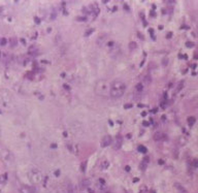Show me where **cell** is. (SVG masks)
<instances>
[{"mask_svg": "<svg viewBox=\"0 0 198 193\" xmlns=\"http://www.w3.org/2000/svg\"><path fill=\"white\" fill-rule=\"evenodd\" d=\"M192 167H194V168H196V167H198V159H193V161H192Z\"/></svg>", "mask_w": 198, "mask_h": 193, "instance_id": "9a60e30c", "label": "cell"}, {"mask_svg": "<svg viewBox=\"0 0 198 193\" xmlns=\"http://www.w3.org/2000/svg\"><path fill=\"white\" fill-rule=\"evenodd\" d=\"M187 47H193V42H187Z\"/></svg>", "mask_w": 198, "mask_h": 193, "instance_id": "cb8c5ba5", "label": "cell"}, {"mask_svg": "<svg viewBox=\"0 0 198 193\" xmlns=\"http://www.w3.org/2000/svg\"><path fill=\"white\" fill-rule=\"evenodd\" d=\"M126 91L125 83L121 81H115L110 84V96L112 98H119Z\"/></svg>", "mask_w": 198, "mask_h": 193, "instance_id": "7a4b0ae2", "label": "cell"}, {"mask_svg": "<svg viewBox=\"0 0 198 193\" xmlns=\"http://www.w3.org/2000/svg\"><path fill=\"white\" fill-rule=\"evenodd\" d=\"M124 107H125V109H129V107H132V103H131V104H125Z\"/></svg>", "mask_w": 198, "mask_h": 193, "instance_id": "7402d4cb", "label": "cell"}, {"mask_svg": "<svg viewBox=\"0 0 198 193\" xmlns=\"http://www.w3.org/2000/svg\"><path fill=\"white\" fill-rule=\"evenodd\" d=\"M1 155H2V158L5 161H12L14 159V156L12 155V153L8 150H2Z\"/></svg>", "mask_w": 198, "mask_h": 193, "instance_id": "52a82bcc", "label": "cell"}, {"mask_svg": "<svg viewBox=\"0 0 198 193\" xmlns=\"http://www.w3.org/2000/svg\"><path fill=\"white\" fill-rule=\"evenodd\" d=\"M181 88H183V82L179 84V87H177V89H176V92H179L180 90H181Z\"/></svg>", "mask_w": 198, "mask_h": 193, "instance_id": "44dd1931", "label": "cell"}, {"mask_svg": "<svg viewBox=\"0 0 198 193\" xmlns=\"http://www.w3.org/2000/svg\"><path fill=\"white\" fill-rule=\"evenodd\" d=\"M17 45H18V40H17V38H16V37H12V38H11V46H12V48L16 47Z\"/></svg>", "mask_w": 198, "mask_h": 193, "instance_id": "4fadbf2b", "label": "cell"}, {"mask_svg": "<svg viewBox=\"0 0 198 193\" xmlns=\"http://www.w3.org/2000/svg\"><path fill=\"white\" fill-rule=\"evenodd\" d=\"M20 192L21 193H36V189L29 185H22L20 187Z\"/></svg>", "mask_w": 198, "mask_h": 193, "instance_id": "5b68a950", "label": "cell"}, {"mask_svg": "<svg viewBox=\"0 0 198 193\" xmlns=\"http://www.w3.org/2000/svg\"><path fill=\"white\" fill-rule=\"evenodd\" d=\"M21 42H22L23 43H26V40H25V39H23V38H22V39H21Z\"/></svg>", "mask_w": 198, "mask_h": 193, "instance_id": "4316f807", "label": "cell"}, {"mask_svg": "<svg viewBox=\"0 0 198 193\" xmlns=\"http://www.w3.org/2000/svg\"><path fill=\"white\" fill-rule=\"evenodd\" d=\"M27 177H28V180L30 181V183L33 185H36V184H40L42 183L43 181V174L42 172L40 171H38L37 168H32L28 171L27 174Z\"/></svg>", "mask_w": 198, "mask_h": 193, "instance_id": "3957f363", "label": "cell"}, {"mask_svg": "<svg viewBox=\"0 0 198 193\" xmlns=\"http://www.w3.org/2000/svg\"><path fill=\"white\" fill-rule=\"evenodd\" d=\"M138 150L141 151L143 153H146V147H143V146H139V147H138Z\"/></svg>", "mask_w": 198, "mask_h": 193, "instance_id": "e0dca14e", "label": "cell"}, {"mask_svg": "<svg viewBox=\"0 0 198 193\" xmlns=\"http://www.w3.org/2000/svg\"><path fill=\"white\" fill-rule=\"evenodd\" d=\"M122 144H123V137L121 135H117L115 138L114 144H112V148L115 150H119L121 147H122Z\"/></svg>", "mask_w": 198, "mask_h": 193, "instance_id": "8992f818", "label": "cell"}, {"mask_svg": "<svg viewBox=\"0 0 198 193\" xmlns=\"http://www.w3.org/2000/svg\"><path fill=\"white\" fill-rule=\"evenodd\" d=\"M6 180H7V174H2V176H0V183L4 184V183L6 182Z\"/></svg>", "mask_w": 198, "mask_h": 193, "instance_id": "5bb4252c", "label": "cell"}, {"mask_svg": "<svg viewBox=\"0 0 198 193\" xmlns=\"http://www.w3.org/2000/svg\"><path fill=\"white\" fill-rule=\"evenodd\" d=\"M112 144V138L110 135H104L101 141V147H107Z\"/></svg>", "mask_w": 198, "mask_h": 193, "instance_id": "ba28073f", "label": "cell"}, {"mask_svg": "<svg viewBox=\"0 0 198 193\" xmlns=\"http://www.w3.org/2000/svg\"><path fill=\"white\" fill-rule=\"evenodd\" d=\"M66 192L67 193H76V188L73 184L69 183V184L66 186Z\"/></svg>", "mask_w": 198, "mask_h": 193, "instance_id": "30bf717a", "label": "cell"}, {"mask_svg": "<svg viewBox=\"0 0 198 193\" xmlns=\"http://www.w3.org/2000/svg\"><path fill=\"white\" fill-rule=\"evenodd\" d=\"M136 90H137V91H141V90H143V85L141 84L136 85Z\"/></svg>", "mask_w": 198, "mask_h": 193, "instance_id": "d6986e66", "label": "cell"}, {"mask_svg": "<svg viewBox=\"0 0 198 193\" xmlns=\"http://www.w3.org/2000/svg\"><path fill=\"white\" fill-rule=\"evenodd\" d=\"M6 43H7L6 38H1V39H0V45L1 46H5Z\"/></svg>", "mask_w": 198, "mask_h": 193, "instance_id": "2e32d148", "label": "cell"}, {"mask_svg": "<svg viewBox=\"0 0 198 193\" xmlns=\"http://www.w3.org/2000/svg\"><path fill=\"white\" fill-rule=\"evenodd\" d=\"M176 189L179 190V191L181 192V193H187V190L185 189V188L183 187V186H181L180 184H177V183L176 184Z\"/></svg>", "mask_w": 198, "mask_h": 193, "instance_id": "7c38bea8", "label": "cell"}, {"mask_svg": "<svg viewBox=\"0 0 198 193\" xmlns=\"http://www.w3.org/2000/svg\"><path fill=\"white\" fill-rule=\"evenodd\" d=\"M125 169L128 171H130V167H129V166H126V167H125Z\"/></svg>", "mask_w": 198, "mask_h": 193, "instance_id": "484cf974", "label": "cell"}, {"mask_svg": "<svg viewBox=\"0 0 198 193\" xmlns=\"http://www.w3.org/2000/svg\"><path fill=\"white\" fill-rule=\"evenodd\" d=\"M154 140L156 141H163L166 140V134H164V133H162V132H157L155 133V135H154Z\"/></svg>", "mask_w": 198, "mask_h": 193, "instance_id": "9c48e42d", "label": "cell"}, {"mask_svg": "<svg viewBox=\"0 0 198 193\" xmlns=\"http://www.w3.org/2000/svg\"><path fill=\"white\" fill-rule=\"evenodd\" d=\"M136 48V43L135 42H130V49H135Z\"/></svg>", "mask_w": 198, "mask_h": 193, "instance_id": "ffe728a7", "label": "cell"}, {"mask_svg": "<svg viewBox=\"0 0 198 193\" xmlns=\"http://www.w3.org/2000/svg\"><path fill=\"white\" fill-rule=\"evenodd\" d=\"M92 32H93V30H88V31H87V33H86V36H88L90 33H92Z\"/></svg>", "mask_w": 198, "mask_h": 193, "instance_id": "603a6c76", "label": "cell"}, {"mask_svg": "<svg viewBox=\"0 0 198 193\" xmlns=\"http://www.w3.org/2000/svg\"><path fill=\"white\" fill-rule=\"evenodd\" d=\"M12 97L11 93L7 90L2 89L0 90V104L3 105L4 107H9L11 104L12 103Z\"/></svg>", "mask_w": 198, "mask_h": 193, "instance_id": "277c9868", "label": "cell"}, {"mask_svg": "<svg viewBox=\"0 0 198 193\" xmlns=\"http://www.w3.org/2000/svg\"><path fill=\"white\" fill-rule=\"evenodd\" d=\"M109 166V162L107 160H102L101 163H100V167H101V169H106Z\"/></svg>", "mask_w": 198, "mask_h": 193, "instance_id": "8fae6325", "label": "cell"}, {"mask_svg": "<svg viewBox=\"0 0 198 193\" xmlns=\"http://www.w3.org/2000/svg\"><path fill=\"white\" fill-rule=\"evenodd\" d=\"M188 122H189V124H190V125H193V124H194V122H195V118H194V117L189 118V120H188Z\"/></svg>", "mask_w": 198, "mask_h": 193, "instance_id": "ac0fdd59", "label": "cell"}, {"mask_svg": "<svg viewBox=\"0 0 198 193\" xmlns=\"http://www.w3.org/2000/svg\"><path fill=\"white\" fill-rule=\"evenodd\" d=\"M55 174H56V176L58 177L59 174H60V171H55Z\"/></svg>", "mask_w": 198, "mask_h": 193, "instance_id": "d4e9b609", "label": "cell"}, {"mask_svg": "<svg viewBox=\"0 0 198 193\" xmlns=\"http://www.w3.org/2000/svg\"><path fill=\"white\" fill-rule=\"evenodd\" d=\"M110 84L109 82L105 81V80H100L95 84L94 91L98 96L106 97L110 95Z\"/></svg>", "mask_w": 198, "mask_h": 193, "instance_id": "6da1fadb", "label": "cell"}, {"mask_svg": "<svg viewBox=\"0 0 198 193\" xmlns=\"http://www.w3.org/2000/svg\"><path fill=\"white\" fill-rule=\"evenodd\" d=\"M0 57H1V52H0Z\"/></svg>", "mask_w": 198, "mask_h": 193, "instance_id": "f1b7e54d", "label": "cell"}, {"mask_svg": "<svg viewBox=\"0 0 198 193\" xmlns=\"http://www.w3.org/2000/svg\"><path fill=\"white\" fill-rule=\"evenodd\" d=\"M143 125H145V126H148L149 123H148V122H143Z\"/></svg>", "mask_w": 198, "mask_h": 193, "instance_id": "83f0119b", "label": "cell"}]
</instances>
